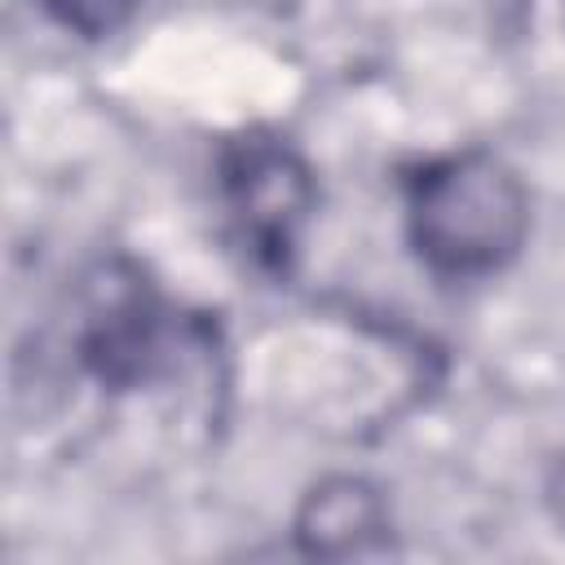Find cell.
Masks as SVG:
<instances>
[{"label": "cell", "mask_w": 565, "mask_h": 565, "mask_svg": "<svg viewBox=\"0 0 565 565\" xmlns=\"http://www.w3.org/2000/svg\"><path fill=\"white\" fill-rule=\"evenodd\" d=\"M402 216L428 274L477 282L521 256L530 234V190L499 154L450 150L406 172Z\"/></svg>", "instance_id": "obj_1"}, {"label": "cell", "mask_w": 565, "mask_h": 565, "mask_svg": "<svg viewBox=\"0 0 565 565\" xmlns=\"http://www.w3.org/2000/svg\"><path fill=\"white\" fill-rule=\"evenodd\" d=\"M388 508L362 477H331L313 486L296 512V539L309 556H362L384 543Z\"/></svg>", "instance_id": "obj_4"}, {"label": "cell", "mask_w": 565, "mask_h": 565, "mask_svg": "<svg viewBox=\"0 0 565 565\" xmlns=\"http://www.w3.org/2000/svg\"><path fill=\"white\" fill-rule=\"evenodd\" d=\"M40 4L62 31L84 35V40H106L119 26H128V18L137 13L141 0H31Z\"/></svg>", "instance_id": "obj_5"}, {"label": "cell", "mask_w": 565, "mask_h": 565, "mask_svg": "<svg viewBox=\"0 0 565 565\" xmlns=\"http://www.w3.org/2000/svg\"><path fill=\"white\" fill-rule=\"evenodd\" d=\"M75 349L84 371L115 388H141L172 362V313L132 260H102L84 278Z\"/></svg>", "instance_id": "obj_3"}, {"label": "cell", "mask_w": 565, "mask_h": 565, "mask_svg": "<svg viewBox=\"0 0 565 565\" xmlns=\"http://www.w3.org/2000/svg\"><path fill=\"white\" fill-rule=\"evenodd\" d=\"M547 503H552V512H556V521H561V534H565V459L556 463V472H552V481H547Z\"/></svg>", "instance_id": "obj_6"}, {"label": "cell", "mask_w": 565, "mask_h": 565, "mask_svg": "<svg viewBox=\"0 0 565 565\" xmlns=\"http://www.w3.org/2000/svg\"><path fill=\"white\" fill-rule=\"evenodd\" d=\"M216 185L230 230L252 265L260 274H287L318 207V181L305 154L274 128H247L221 146Z\"/></svg>", "instance_id": "obj_2"}]
</instances>
